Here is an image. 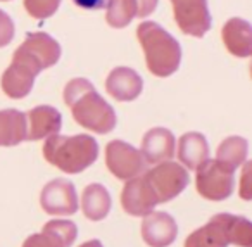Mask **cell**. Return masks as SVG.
<instances>
[{"label": "cell", "instance_id": "1", "mask_svg": "<svg viewBox=\"0 0 252 247\" xmlns=\"http://www.w3.org/2000/svg\"><path fill=\"white\" fill-rule=\"evenodd\" d=\"M61 59V45L43 32L28 33L16 49L12 63L2 74V90L9 99H25L32 92L35 78Z\"/></svg>", "mask_w": 252, "mask_h": 247}, {"label": "cell", "instance_id": "2", "mask_svg": "<svg viewBox=\"0 0 252 247\" xmlns=\"http://www.w3.org/2000/svg\"><path fill=\"white\" fill-rule=\"evenodd\" d=\"M64 102L69 106L74 121L94 133H111L116 128L112 106L98 95L95 87L85 78H74L64 88Z\"/></svg>", "mask_w": 252, "mask_h": 247}, {"label": "cell", "instance_id": "3", "mask_svg": "<svg viewBox=\"0 0 252 247\" xmlns=\"http://www.w3.org/2000/svg\"><path fill=\"white\" fill-rule=\"evenodd\" d=\"M137 38L145 52L149 71L154 76L168 78L178 71L182 63V47L161 25L144 21L137 28Z\"/></svg>", "mask_w": 252, "mask_h": 247}, {"label": "cell", "instance_id": "4", "mask_svg": "<svg viewBox=\"0 0 252 247\" xmlns=\"http://www.w3.org/2000/svg\"><path fill=\"white\" fill-rule=\"evenodd\" d=\"M98 145L94 137L80 135H52L43 143V157L52 166L67 175H76L90 168L97 161Z\"/></svg>", "mask_w": 252, "mask_h": 247}, {"label": "cell", "instance_id": "5", "mask_svg": "<svg viewBox=\"0 0 252 247\" xmlns=\"http://www.w3.org/2000/svg\"><path fill=\"white\" fill-rule=\"evenodd\" d=\"M230 244L252 247V225L247 218L221 212L185 240V247H228Z\"/></svg>", "mask_w": 252, "mask_h": 247}, {"label": "cell", "instance_id": "6", "mask_svg": "<svg viewBox=\"0 0 252 247\" xmlns=\"http://www.w3.org/2000/svg\"><path fill=\"white\" fill-rule=\"evenodd\" d=\"M154 192L159 204L169 202L175 197H178L190 183L189 171L173 161H164V163L156 164L154 168L144 173Z\"/></svg>", "mask_w": 252, "mask_h": 247}, {"label": "cell", "instance_id": "7", "mask_svg": "<svg viewBox=\"0 0 252 247\" xmlns=\"http://www.w3.org/2000/svg\"><path fill=\"white\" fill-rule=\"evenodd\" d=\"M195 187L197 192L207 201H224L233 192V175L230 168L216 159H207L197 168Z\"/></svg>", "mask_w": 252, "mask_h": 247}, {"label": "cell", "instance_id": "8", "mask_svg": "<svg viewBox=\"0 0 252 247\" xmlns=\"http://www.w3.org/2000/svg\"><path fill=\"white\" fill-rule=\"evenodd\" d=\"M105 164L116 178L128 181L145 171L144 156L138 149L123 140H112L105 147Z\"/></svg>", "mask_w": 252, "mask_h": 247}, {"label": "cell", "instance_id": "9", "mask_svg": "<svg viewBox=\"0 0 252 247\" xmlns=\"http://www.w3.org/2000/svg\"><path fill=\"white\" fill-rule=\"evenodd\" d=\"M175 21L185 35L204 36L211 30V14L207 0H171Z\"/></svg>", "mask_w": 252, "mask_h": 247}, {"label": "cell", "instance_id": "10", "mask_svg": "<svg viewBox=\"0 0 252 247\" xmlns=\"http://www.w3.org/2000/svg\"><path fill=\"white\" fill-rule=\"evenodd\" d=\"M40 204L47 214L69 216L78 211L76 188L67 180H52L43 187Z\"/></svg>", "mask_w": 252, "mask_h": 247}, {"label": "cell", "instance_id": "11", "mask_svg": "<svg viewBox=\"0 0 252 247\" xmlns=\"http://www.w3.org/2000/svg\"><path fill=\"white\" fill-rule=\"evenodd\" d=\"M121 204L123 209L131 216H147L154 211L156 204L159 202L145 175H138L126 181L121 192Z\"/></svg>", "mask_w": 252, "mask_h": 247}, {"label": "cell", "instance_id": "12", "mask_svg": "<svg viewBox=\"0 0 252 247\" xmlns=\"http://www.w3.org/2000/svg\"><path fill=\"white\" fill-rule=\"evenodd\" d=\"M159 0H107L105 21L112 28H125L135 18H147L158 7Z\"/></svg>", "mask_w": 252, "mask_h": 247}, {"label": "cell", "instance_id": "13", "mask_svg": "<svg viewBox=\"0 0 252 247\" xmlns=\"http://www.w3.org/2000/svg\"><path fill=\"white\" fill-rule=\"evenodd\" d=\"M178 225L164 211H152L142 221V239L151 247H168L176 240Z\"/></svg>", "mask_w": 252, "mask_h": 247}, {"label": "cell", "instance_id": "14", "mask_svg": "<svg viewBox=\"0 0 252 247\" xmlns=\"http://www.w3.org/2000/svg\"><path fill=\"white\" fill-rule=\"evenodd\" d=\"M78 237V226L66 219H52L42 232L28 237L23 247H69Z\"/></svg>", "mask_w": 252, "mask_h": 247}, {"label": "cell", "instance_id": "15", "mask_svg": "<svg viewBox=\"0 0 252 247\" xmlns=\"http://www.w3.org/2000/svg\"><path fill=\"white\" fill-rule=\"evenodd\" d=\"M63 126V116L52 106H36L26 114V140H42L57 135Z\"/></svg>", "mask_w": 252, "mask_h": 247}, {"label": "cell", "instance_id": "16", "mask_svg": "<svg viewBox=\"0 0 252 247\" xmlns=\"http://www.w3.org/2000/svg\"><path fill=\"white\" fill-rule=\"evenodd\" d=\"M105 90L116 101L131 102L142 94L144 81H142L140 74L131 68L119 66L109 73L107 80H105Z\"/></svg>", "mask_w": 252, "mask_h": 247}, {"label": "cell", "instance_id": "17", "mask_svg": "<svg viewBox=\"0 0 252 247\" xmlns=\"http://www.w3.org/2000/svg\"><path fill=\"white\" fill-rule=\"evenodd\" d=\"M175 135L168 128H152L142 140V156L145 163L159 164L175 156Z\"/></svg>", "mask_w": 252, "mask_h": 247}, {"label": "cell", "instance_id": "18", "mask_svg": "<svg viewBox=\"0 0 252 247\" xmlns=\"http://www.w3.org/2000/svg\"><path fill=\"white\" fill-rule=\"evenodd\" d=\"M221 38L231 56L249 57L252 54V32L245 19H228L221 30Z\"/></svg>", "mask_w": 252, "mask_h": 247}, {"label": "cell", "instance_id": "19", "mask_svg": "<svg viewBox=\"0 0 252 247\" xmlns=\"http://www.w3.org/2000/svg\"><path fill=\"white\" fill-rule=\"evenodd\" d=\"M178 159L190 170H197L202 163L209 159V145L202 133L189 132L178 142Z\"/></svg>", "mask_w": 252, "mask_h": 247}, {"label": "cell", "instance_id": "20", "mask_svg": "<svg viewBox=\"0 0 252 247\" xmlns=\"http://www.w3.org/2000/svg\"><path fill=\"white\" fill-rule=\"evenodd\" d=\"M26 140V114L18 109L0 111V147L19 145Z\"/></svg>", "mask_w": 252, "mask_h": 247}, {"label": "cell", "instance_id": "21", "mask_svg": "<svg viewBox=\"0 0 252 247\" xmlns=\"http://www.w3.org/2000/svg\"><path fill=\"white\" fill-rule=\"evenodd\" d=\"M81 209L83 214L92 221H100L111 211V195L107 188L100 183H90L85 187L81 195Z\"/></svg>", "mask_w": 252, "mask_h": 247}, {"label": "cell", "instance_id": "22", "mask_svg": "<svg viewBox=\"0 0 252 247\" xmlns=\"http://www.w3.org/2000/svg\"><path fill=\"white\" fill-rule=\"evenodd\" d=\"M249 152V143L242 137H228L226 140L220 143L216 150V161L230 168L231 171L238 170L244 166L245 159H247Z\"/></svg>", "mask_w": 252, "mask_h": 247}, {"label": "cell", "instance_id": "23", "mask_svg": "<svg viewBox=\"0 0 252 247\" xmlns=\"http://www.w3.org/2000/svg\"><path fill=\"white\" fill-rule=\"evenodd\" d=\"M61 0H25V9L35 19H49L59 9Z\"/></svg>", "mask_w": 252, "mask_h": 247}, {"label": "cell", "instance_id": "24", "mask_svg": "<svg viewBox=\"0 0 252 247\" xmlns=\"http://www.w3.org/2000/svg\"><path fill=\"white\" fill-rule=\"evenodd\" d=\"M14 38V23L11 16L0 9V47H5Z\"/></svg>", "mask_w": 252, "mask_h": 247}, {"label": "cell", "instance_id": "25", "mask_svg": "<svg viewBox=\"0 0 252 247\" xmlns=\"http://www.w3.org/2000/svg\"><path fill=\"white\" fill-rule=\"evenodd\" d=\"M249 175H251V166L249 163H244V173H242V185H240V195L245 201H251L252 197V187L249 185Z\"/></svg>", "mask_w": 252, "mask_h": 247}, {"label": "cell", "instance_id": "26", "mask_svg": "<svg viewBox=\"0 0 252 247\" xmlns=\"http://www.w3.org/2000/svg\"><path fill=\"white\" fill-rule=\"evenodd\" d=\"M81 9H102L107 5V0H73Z\"/></svg>", "mask_w": 252, "mask_h": 247}, {"label": "cell", "instance_id": "27", "mask_svg": "<svg viewBox=\"0 0 252 247\" xmlns=\"http://www.w3.org/2000/svg\"><path fill=\"white\" fill-rule=\"evenodd\" d=\"M80 247H102V244L98 240H88V242L81 244Z\"/></svg>", "mask_w": 252, "mask_h": 247}, {"label": "cell", "instance_id": "28", "mask_svg": "<svg viewBox=\"0 0 252 247\" xmlns=\"http://www.w3.org/2000/svg\"><path fill=\"white\" fill-rule=\"evenodd\" d=\"M2 2H7V0H2Z\"/></svg>", "mask_w": 252, "mask_h": 247}]
</instances>
